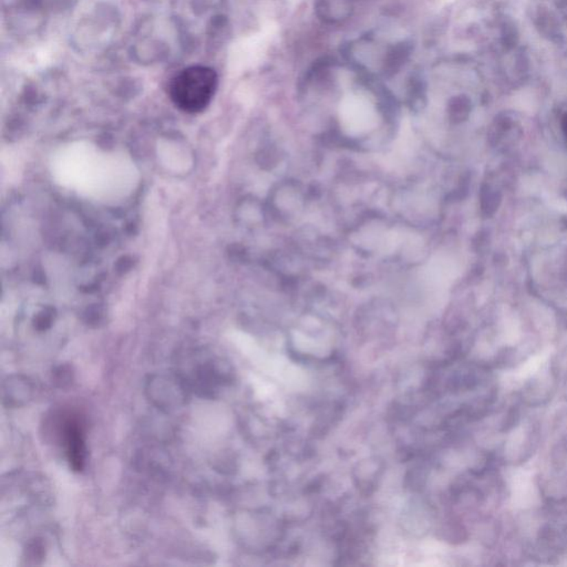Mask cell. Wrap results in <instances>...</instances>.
Segmentation results:
<instances>
[{
    "mask_svg": "<svg viewBox=\"0 0 567 567\" xmlns=\"http://www.w3.org/2000/svg\"><path fill=\"white\" fill-rule=\"evenodd\" d=\"M54 172L63 186L97 200L126 197L137 179L135 168L126 157L106 153L88 143L63 148L54 157Z\"/></svg>",
    "mask_w": 567,
    "mask_h": 567,
    "instance_id": "1",
    "label": "cell"
},
{
    "mask_svg": "<svg viewBox=\"0 0 567 567\" xmlns=\"http://www.w3.org/2000/svg\"><path fill=\"white\" fill-rule=\"evenodd\" d=\"M216 72L205 66L184 69L172 79L170 96L179 108L186 112L202 111L216 91Z\"/></svg>",
    "mask_w": 567,
    "mask_h": 567,
    "instance_id": "2",
    "label": "cell"
},
{
    "mask_svg": "<svg viewBox=\"0 0 567 567\" xmlns=\"http://www.w3.org/2000/svg\"><path fill=\"white\" fill-rule=\"evenodd\" d=\"M146 396L155 407L164 412H171L186 405L191 392L186 380L177 373L152 375L146 381Z\"/></svg>",
    "mask_w": 567,
    "mask_h": 567,
    "instance_id": "3",
    "label": "cell"
},
{
    "mask_svg": "<svg viewBox=\"0 0 567 567\" xmlns=\"http://www.w3.org/2000/svg\"><path fill=\"white\" fill-rule=\"evenodd\" d=\"M186 380L190 391L206 399L217 396L219 389L231 379L230 371L220 359H197L188 373H179Z\"/></svg>",
    "mask_w": 567,
    "mask_h": 567,
    "instance_id": "4",
    "label": "cell"
},
{
    "mask_svg": "<svg viewBox=\"0 0 567 567\" xmlns=\"http://www.w3.org/2000/svg\"><path fill=\"white\" fill-rule=\"evenodd\" d=\"M61 436L66 447L67 460L74 472L85 470L87 465L88 449L86 445V434L80 419L69 416L61 425Z\"/></svg>",
    "mask_w": 567,
    "mask_h": 567,
    "instance_id": "5",
    "label": "cell"
},
{
    "mask_svg": "<svg viewBox=\"0 0 567 567\" xmlns=\"http://www.w3.org/2000/svg\"><path fill=\"white\" fill-rule=\"evenodd\" d=\"M34 382L23 375H12L3 382V405L8 409L23 407L34 396Z\"/></svg>",
    "mask_w": 567,
    "mask_h": 567,
    "instance_id": "6",
    "label": "cell"
},
{
    "mask_svg": "<svg viewBox=\"0 0 567 567\" xmlns=\"http://www.w3.org/2000/svg\"><path fill=\"white\" fill-rule=\"evenodd\" d=\"M52 383L56 387L60 388V389H67V388L71 387L72 382L74 380V368L69 364L57 366L52 370Z\"/></svg>",
    "mask_w": 567,
    "mask_h": 567,
    "instance_id": "7",
    "label": "cell"
},
{
    "mask_svg": "<svg viewBox=\"0 0 567 567\" xmlns=\"http://www.w3.org/2000/svg\"><path fill=\"white\" fill-rule=\"evenodd\" d=\"M46 556V546L43 540L36 539L27 545L25 550V561L27 565H39Z\"/></svg>",
    "mask_w": 567,
    "mask_h": 567,
    "instance_id": "8",
    "label": "cell"
},
{
    "mask_svg": "<svg viewBox=\"0 0 567 567\" xmlns=\"http://www.w3.org/2000/svg\"><path fill=\"white\" fill-rule=\"evenodd\" d=\"M563 126H564L565 135H566L567 139V114L565 115L564 121H563Z\"/></svg>",
    "mask_w": 567,
    "mask_h": 567,
    "instance_id": "9",
    "label": "cell"
}]
</instances>
